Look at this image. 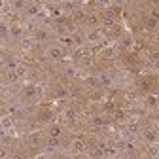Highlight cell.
Wrapping results in <instances>:
<instances>
[{"mask_svg": "<svg viewBox=\"0 0 159 159\" xmlns=\"http://www.w3.org/2000/svg\"><path fill=\"white\" fill-rule=\"evenodd\" d=\"M44 55H46L48 61H59V59H63V57L66 55V49H65L61 44H51V46L46 48Z\"/></svg>", "mask_w": 159, "mask_h": 159, "instance_id": "cell-1", "label": "cell"}, {"mask_svg": "<svg viewBox=\"0 0 159 159\" xmlns=\"http://www.w3.org/2000/svg\"><path fill=\"white\" fill-rule=\"evenodd\" d=\"M97 78H98V87H102V89H112V87H116V85H117L116 76H114L110 70H102V72H98V74H97Z\"/></svg>", "mask_w": 159, "mask_h": 159, "instance_id": "cell-2", "label": "cell"}, {"mask_svg": "<svg viewBox=\"0 0 159 159\" xmlns=\"http://www.w3.org/2000/svg\"><path fill=\"white\" fill-rule=\"evenodd\" d=\"M85 44L93 46V44H98L101 40H104V34L101 29H85Z\"/></svg>", "mask_w": 159, "mask_h": 159, "instance_id": "cell-3", "label": "cell"}, {"mask_svg": "<svg viewBox=\"0 0 159 159\" xmlns=\"http://www.w3.org/2000/svg\"><path fill=\"white\" fill-rule=\"evenodd\" d=\"M140 136H142V140H146V144L159 142V133H157V129H155V127H142Z\"/></svg>", "mask_w": 159, "mask_h": 159, "instance_id": "cell-4", "label": "cell"}, {"mask_svg": "<svg viewBox=\"0 0 159 159\" xmlns=\"http://www.w3.org/2000/svg\"><path fill=\"white\" fill-rule=\"evenodd\" d=\"M61 121L65 125H76V121H78V112L74 108H65L61 112Z\"/></svg>", "mask_w": 159, "mask_h": 159, "instance_id": "cell-5", "label": "cell"}, {"mask_svg": "<svg viewBox=\"0 0 159 159\" xmlns=\"http://www.w3.org/2000/svg\"><path fill=\"white\" fill-rule=\"evenodd\" d=\"M0 129H2V133H13L15 131V119L10 114H4L0 117Z\"/></svg>", "mask_w": 159, "mask_h": 159, "instance_id": "cell-6", "label": "cell"}, {"mask_svg": "<svg viewBox=\"0 0 159 159\" xmlns=\"http://www.w3.org/2000/svg\"><path fill=\"white\" fill-rule=\"evenodd\" d=\"M117 148L121 150V152H125L127 155H134V153L138 152V146H136V142H134V140H127V138L119 142V144H117Z\"/></svg>", "mask_w": 159, "mask_h": 159, "instance_id": "cell-7", "label": "cell"}, {"mask_svg": "<svg viewBox=\"0 0 159 159\" xmlns=\"http://www.w3.org/2000/svg\"><path fill=\"white\" fill-rule=\"evenodd\" d=\"M32 38H34V42H36V44H46L48 40L51 38V32H49L46 27H40V29L32 34Z\"/></svg>", "mask_w": 159, "mask_h": 159, "instance_id": "cell-8", "label": "cell"}, {"mask_svg": "<svg viewBox=\"0 0 159 159\" xmlns=\"http://www.w3.org/2000/svg\"><path fill=\"white\" fill-rule=\"evenodd\" d=\"M85 25H87V29H101V25H102V17L97 15V13H87V17H85Z\"/></svg>", "mask_w": 159, "mask_h": 159, "instance_id": "cell-9", "label": "cell"}, {"mask_svg": "<svg viewBox=\"0 0 159 159\" xmlns=\"http://www.w3.org/2000/svg\"><path fill=\"white\" fill-rule=\"evenodd\" d=\"M17 46H19V51L29 53V51H32V48L36 46V42H34V38H32V36H25L21 42H17Z\"/></svg>", "mask_w": 159, "mask_h": 159, "instance_id": "cell-10", "label": "cell"}, {"mask_svg": "<svg viewBox=\"0 0 159 159\" xmlns=\"http://www.w3.org/2000/svg\"><path fill=\"white\" fill-rule=\"evenodd\" d=\"M19 65H21V63H19L17 61V57L15 55H4V70H15Z\"/></svg>", "mask_w": 159, "mask_h": 159, "instance_id": "cell-11", "label": "cell"}, {"mask_svg": "<svg viewBox=\"0 0 159 159\" xmlns=\"http://www.w3.org/2000/svg\"><path fill=\"white\" fill-rule=\"evenodd\" d=\"M48 136L49 138H61L63 136V127L59 125V123H51L48 127Z\"/></svg>", "mask_w": 159, "mask_h": 159, "instance_id": "cell-12", "label": "cell"}, {"mask_svg": "<svg viewBox=\"0 0 159 159\" xmlns=\"http://www.w3.org/2000/svg\"><path fill=\"white\" fill-rule=\"evenodd\" d=\"M15 74H17V78H19V82H25V80L29 78V74H30V72H29V66L21 63V65L15 68Z\"/></svg>", "mask_w": 159, "mask_h": 159, "instance_id": "cell-13", "label": "cell"}, {"mask_svg": "<svg viewBox=\"0 0 159 159\" xmlns=\"http://www.w3.org/2000/svg\"><path fill=\"white\" fill-rule=\"evenodd\" d=\"M48 97V87L44 84H36V101H46Z\"/></svg>", "mask_w": 159, "mask_h": 159, "instance_id": "cell-14", "label": "cell"}, {"mask_svg": "<svg viewBox=\"0 0 159 159\" xmlns=\"http://www.w3.org/2000/svg\"><path fill=\"white\" fill-rule=\"evenodd\" d=\"M70 150H74V152H78V153H85V152H87V144H85L84 140H72Z\"/></svg>", "mask_w": 159, "mask_h": 159, "instance_id": "cell-15", "label": "cell"}, {"mask_svg": "<svg viewBox=\"0 0 159 159\" xmlns=\"http://www.w3.org/2000/svg\"><path fill=\"white\" fill-rule=\"evenodd\" d=\"M157 104H159V98L153 95H148L144 98V108H157Z\"/></svg>", "mask_w": 159, "mask_h": 159, "instance_id": "cell-16", "label": "cell"}, {"mask_svg": "<svg viewBox=\"0 0 159 159\" xmlns=\"http://www.w3.org/2000/svg\"><path fill=\"white\" fill-rule=\"evenodd\" d=\"M30 144L32 146H40V144H42V133H40V131H32L30 133Z\"/></svg>", "mask_w": 159, "mask_h": 159, "instance_id": "cell-17", "label": "cell"}, {"mask_svg": "<svg viewBox=\"0 0 159 159\" xmlns=\"http://www.w3.org/2000/svg\"><path fill=\"white\" fill-rule=\"evenodd\" d=\"M91 123L97 125V127H102V125L106 123V119H104V116H101V114H93V116H91Z\"/></svg>", "mask_w": 159, "mask_h": 159, "instance_id": "cell-18", "label": "cell"}, {"mask_svg": "<svg viewBox=\"0 0 159 159\" xmlns=\"http://www.w3.org/2000/svg\"><path fill=\"white\" fill-rule=\"evenodd\" d=\"M84 84H85L87 87H91V89H93V87H98V78H97V76H85V78H84Z\"/></svg>", "mask_w": 159, "mask_h": 159, "instance_id": "cell-19", "label": "cell"}, {"mask_svg": "<svg viewBox=\"0 0 159 159\" xmlns=\"http://www.w3.org/2000/svg\"><path fill=\"white\" fill-rule=\"evenodd\" d=\"M48 11H49V15H51V17H59V15H63V8H61V4H51Z\"/></svg>", "mask_w": 159, "mask_h": 159, "instance_id": "cell-20", "label": "cell"}, {"mask_svg": "<svg viewBox=\"0 0 159 159\" xmlns=\"http://www.w3.org/2000/svg\"><path fill=\"white\" fill-rule=\"evenodd\" d=\"M63 76L65 78H74L76 76V66H65L63 68Z\"/></svg>", "mask_w": 159, "mask_h": 159, "instance_id": "cell-21", "label": "cell"}, {"mask_svg": "<svg viewBox=\"0 0 159 159\" xmlns=\"http://www.w3.org/2000/svg\"><path fill=\"white\" fill-rule=\"evenodd\" d=\"M150 61L155 65V68H159V51H150Z\"/></svg>", "mask_w": 159, "mask_h": 159, "instance_id": "cell-22", "label": "cell"}, {"mask_svg": "<svg viewBox=\"0 0 159 159\" xmlns=\"http://www.w3.org/2000/svg\"><path fill=\"white\" fill-rule=\"evenodd\" d=\"M101 55H102L104 59H112V57H116V48H108V49H104Z\"/></svg>", "mask_w": 159, "mask_h": 159, "instance_id": "cell-23", "label": "cell"}, {"mask_svg": "<svg viewBox=\"0 0 159 159\" xmlns=\"http://www.w3.org/2000/svg\"><path fill=\"white\" fill-rule=\"evenodd\" d=\"M80 65H82V66H93V57H82V59H80Z\"/></svg>", "mask_w": 159, "mask_h": 159, "instance_id": "cell-24", "label": "cell"}, {"mask_svg": "<svg viewBox=\"0 0 159 159\" xmlns=\"http://www.w3.org/2000/svg\"><path fill=\"white\" fill-rule=\"evenodd\" d=\"M8 144H11V136L8 133H2V148H6Z\"/></svg>", "mask_w": 159, "mask_h": 159, "instance_id": "cell-25", "label": "cell"}, {"mask_svg": "<svg viewBox=\"0 0 159 159\" xmlns=\"http://www.w3.org/2000/svg\"><path fill=\"white\" fill-rule=\"evenodd\" d=\"M10 159H27V155H25L23 152H11Z\"/></svg>", "mask_w": 159, "mask_h": 159, "instance_id": "cell-26", "label": "cell"}, {"mask_svg": "<svg viewBox=\"0 0 159 159\" xmlns=\"http://www.w3.org/2000/svg\"><path fill=\"white\" fill-rule=\"evenodd\" d=\"M155 129H157V133H159V117H157V121H155Z\"/></svg>", "mask_w": 159, "mask_h": 159, "instance_id": "cell-27", "label": "cell"}, {"mask_svg": "<svg viewBox=\"0 0 159 159\" xmlns=\"http://www.w3.org/2000/svg\"><path fill=\"white\" fill-rule=\"evenodd\" d=\"M38 159H51V157H48V155H40Z\"/></svg>", "mask_w": 159, "mask_h": 159, "instance_id": "cell-28", "label": "cell"}, {"mask_svg": "<svg viewBox=\"0 0 159 159\" xmlns=\"http://www.w3.org/2000/svg\"><path fill=\"white\" fill-rule=\"evenodd\" d=\"M155 110H157V114H159V104H157V108H155Z\"/></svg>", "mask_w": 159, "mask_h": 159, "instance_id": "cell-29", "label": "cell"}, {"mask_svg": "<svg viewBox=\"0 0 159 159\" xmlns=\"http://www.w3.org/2000/svg\"><path fill=\"white\" fill-rule=\"evenodd\" d=\"M157 8H159V4H157Z\"/></svg>", "mask_w": 159, "mask_h": 159, "instance_id": "cell-30", "label": "cell"}]
</instances>
